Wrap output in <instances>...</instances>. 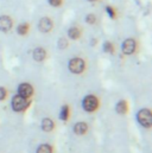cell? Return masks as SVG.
<instances>
[{
	"label": "cell",
	"instance_id": "cell-23",
	"mask_svg": "<svg viewBox=\"0 0 152 153\" xmlns=\"http://www.w3.org/2000/svg\"><path fill=\"white\" fill-rule=\"evenodd\" d=\"M89 1H95V0H89Z\"/></svg>",
	"mask_w": 152,
	"mask_h": 153
},
{
	"label": "cell",
	"instance_id": "cell-12",
	"mask_svg": "<svg viewBox=\"0 0 152 153\" xmlns=\"http://www.w3.org/2000/svg\"><path fill=\"white\" fill-rule=\"evenodd\" d=\"M115 109H117V112H118L119 114H125V113L127 112V103H126L125 101H119V102L117 103Z\"/></svg>",
	"mask_w": 152,
	"mask_h": 153
},
{
	"label": "cell",
	"instance_id": "cell-15",
	"mask_svg": "<svg viewBox=\"0 0 152 153\" xmlns=\"http://www.w3.org/2000/svg\"><path fill=\"white\" fill-rule=\"evenodd\" d=\"M61 119L63 120V121H65V120H68V116H69V107L68 106H63L62 107V109H61Z\"/></svg>",
	"mask_w": 152,
	"mask_h": 153
},
{
	"label": "cell",
	"instance_id": "cell-4",
	"mask_svg": "<svg viewBox=\"0 0 152 153\" xmlns=\"http://www.w3.org/2000/svg\"><path fill=\"white\" fill-rule=\"evenodd\" d=\"M69 70L74 74H81L84 70V61L82 58H73L69 62Z\"/></svg>",
	"mask_w": 152,
	"mask_h": 153
},
{
	"label": "cell",
	"instance_id": "cell-16",
	"mask_svg": "<svg viewBox=\"0 0 152 153\" xmlns=\"http://www.w3.org/2000/svg\"><path fill=\"white\" fill-rule=\"evenodd\" d=\"M17 31H18V33H19V35H26V33H27V31H29V24L24 23V24L19 25Z\"/></svg>",
	"mask_w": 152,
	"mask_h": 153
},
{
	"label": "cell",
	"instance_id": "cell-18",
	"mask_svg": "<svg viewBox=\"0 0 152 153\" xmlns=\"http://www.w3.org/2000/svg\"><path fill=\"white\" fill-rule=\"evenodd\" d=\"M104 50H105L106 52H113V45H112V43L106 42V43L104 44Z\"/></svg>",
	"mask_w": 152,
	"mask_h": 153
},
{
	"label": "cell",
	"instance_id": "cell-1",
	"mask_svg": "<svg viewBox=\"0 0 152 153\" xmlns=\"http://www.w3.org/2000/svg\"><path fill=\"white\" fill-rule=\"evenodd\" d=\"M29 103H30L29 100L26 97L20 96V95H15L12 99V108L15 112H21V110L26 109L27 106H29Z\"/></svg>",
	"mask_w": 152,
	"mask_h": 153
},
{
	"label": "cell",
	"instance_id": "cell-2",
	"mask_svg": "<svg viewBox=\"0 0 152 153\" xmlns=\"http://www.w3.org/2000/svg\"><path fill=\"white\" fill-rule=\"evenodd\" d=\"M138 121L139 124L143 126V127H146V128H150L152 125V115H151V112L149 109H142L139 110L138 115Z\"/></svg>",
	"mask_w": 152,
	"mask_h": 153
},
{
	"label": "cell",
	"instance_id": "cell-17",
	"mask_svg": "<svg viewBox=\"0 0 152 153\" xmlns=\"http://www.w3.org/2000/svg\"><path fill=\"white\" fill-rule=\"evenodd\" d=\"M86 21H87L88 24H95V21H96V17H95L93 13H90V14H88V15L86 17Z\"/></svg>",
	"mask_w": 152,
	"mask_h": 153
},
{
	"label": "cell",
	"instance_id": "cell-11",
	"mask_svg": "<svg viewBox=\"0 0 152 153\" xmlns=\"http://www.w3.org/2000/svg\"><path fill=\"white\" fill-rule=\"evenodd\" d=\"M54 121L49 118H45L43 121H42V129L44 132H51L54 129Z\"/></svg>",
	"mask_w": 152,
	"mask_h": 153
},
{
	"label": "cell",
	"instance_id": "cell-7",
	"mask_svg": "<svg viewBox=\"0 0 152 153\" xmlns=\"http://www.w3.org/2000/svg\"><path fill=\"white\" fill-rule=\"evenodd\" d=\"M32 91H33L32 87L30 84H27V83H23V84H20L18 87V95H20L23 97H26V99L30 97L32 95Z\"/></svg>",
	"mask_w": 152,
	"mask_h": 153
},
{
	"label": "cell",
	"instance_id": "cell-22",
	"mask_svg": "<svg viewBox=\"0 0 152 153\" xmlns=\"http://www.w3.org/2000/svg\"><path fill=\"white\" fill-rule=\"evenodd\" d=\"M5 97H6V90H5V88L0 87V100H4Z\"/></svg>",
	"mask_w": 152,
	"mask_h": 153
},
{
	"label": "cell",
	"instance_id": "cell-9",
	"mask_svg": "<svg viewBox=\"0 0 152 153\" xmlns=\"http://www.w3.org/2000/svg\"><path fill=\"white\" fill-rule=\"evenodd\" d=\"M45 57H46V52H45V50H44L43 48H37V49H35V51H33V60H35V61L42 62V61H44Z\"/></svg>",
	"mask_w": 152,
	"mask_h": 153
},
{
	"label": "cell",
	"instance_id": "cell-21",
	"mask_svg": "<svg viewBox=\"0 0 152 153\" xmlns=\"http://www.w3.org/2000/svg\"><path fill=\"white\" fill-rule=\"evenodd\" d=\"M49 2H50V5H51V6L57 7V6H59V5H61L62 0H49Z\"/></svg>",
	"mask_w": 152,
	"mask_h": 153
},
{
	"label": "cell",
	"instance_id": "cell-8",
	"mask_svg": "<svg viewBox=\"0 0 152 153\" xmlns=\"http://www.w3.org/2000/svg\"><path fill=\"white\" fill-rule=\"evenodd\" d=\"M12 19L7 15H2L0 17V30L4 32H8L12 29Z\"/></svg>",
	"mask_w": 152,
	"mask_h": 153
},
{
	"label": "cell",
	"instance_id": "cell-19",
	"mask_svg": "<svg viewBox=\"0 0 152 153\" xmlns=\"http://www.w3.org/2000/svg\"><path fill=\"white\" fill-rule=\"evenodd\" d=\"M67 46H68V42H67L64 38L59 39V42H58V48H59V49H64V48H67Z\"/></svg>",
	"mask_w": 152,
	"mask_h": 153
},
{
	"label": "cell",
	"instance_id": "cell-14",
	"mask_svg": "<svg viewBox=\"0 0 152 153\" xmlns=\"http://www.w3.org/2000/svg\"><path fill=\"white\" fill-rule=\"evenodd\" d=\"M37 153H52V149L48 144H43L37 149Z\"/></svg>",
	"mask_w": 152,
	"mask_h": 153
},
{
	"label": "cell",
	"instance_id": "cell-10",
	"mask_svg": "<svg viewBox=\"0 0 152 153\" xmlns=\"http://www.w3.org/2000/svg\"><path fill=\"white\" fill-rule=\"evenodd\" d=\"M88 131V125L84 124V122H77L75 126H74V132L79 135H82L84 134L86 132Z\"/></svg>",
	"mask_w": 152,
	"mask_h": 153
},
{
	"label": "cell",
	"instance_id": "cell-5",
	"mask_svg": "<svg viewBox=\"0 0 152 153\" xmlns=\"http://www.w3.org/2000/svg\"><path fill=\"white\" fill-rule=\"evenodd\" d=\"M52 26H54L52 20H51L50 18H46V17H45V18H42V19L39 20V23H38V29H39V31L43 32V33L50 32L51 29H52Z\"/></svg>",
	"mask_w": 152,
	"mask_h": 153
},
{
	"label": "cell",
	"instance_id": "cell-6",
	"mask_svg": "<svg viewBox=\"0 0 152 153\" xmlns=\"http://www.w3.org/2000/svg\"><path fill=\"white\" fill-rule=\"evenodd\" d=\"M121 50L125 55H132L134 51H136V40L134 39H126L124 43H123V46H121Z\"/></svg>",
	"mask_w": 152,
	"mask_h": 153
},
{
	"label": "cell",
	"instance_id": "cell-3",
	"mask_svg": "<svg viewBox=\"0 0 152 153\" xmlns=\"http://www.w3.org/2000/svg\"><path fill=\"white\" fill-rule=\"evenodd\" d=\"M98 104H99L98 99L95 96H93V95H87L83 99V101H82V106H83L84 110H87V112H94V110H96Z\"/></svg>",
	"mask_w": 152,
	"mask_h": 153
},
{
	"label": "cell",
	"instance_id": "cell-13",
	"mask_svg": "<svg viewBox=\"0 0 152 153\" xmlns=\"http://www.w3.org/2000/svg\"><path fill=\"white\" fill-rule=\"evenodd\" d=\"M68 35H69V37H70L71 39H77V38L81 36V31H80L77 27H71V29H69Z\"/></svg>",
	"mask_w": 152,
	"mask_h": 153
},
{
	"label": "cell",
	"instance_id": "cell-20",
	"mask_svg": "<svg viewBox=\"0 0 152 153\" xmlns=\"http://www.w3.org/2000/svg\"><path fill=\"white\" fill-rule=\"evenodd\" d=\"M106 11L108 12V14H109L111 18H114V17H115V12H114V10H113L111 6H107V7H106Z\"/></svg>",
	"mask_w": 152,
	"mask_h": 153
}]
</instances>
